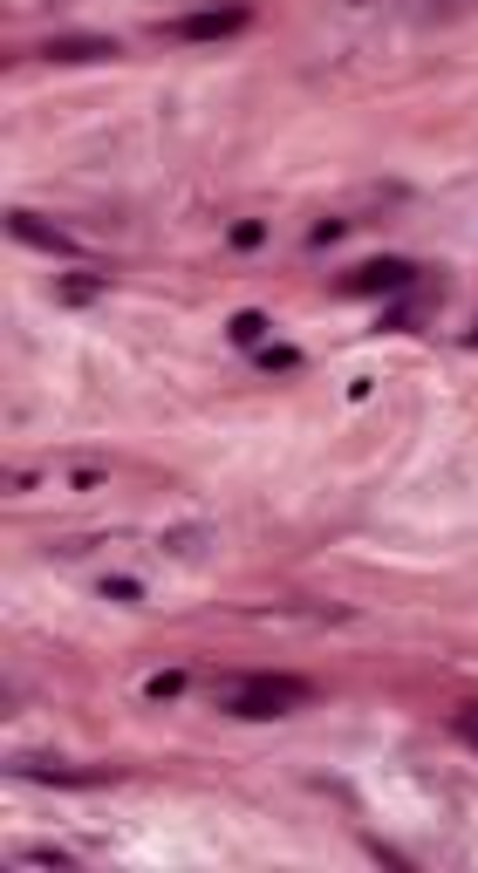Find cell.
I'll return each instance as SVG.
<instances>
[{
  "label": "cell",
  "instance_id": "obj_3",
  "mask_svg": "<svg viewBox=\"0 0 478 873\" xmlns=\"http://www.w3.org/2000/svg\"><path fill=\"white\" fill-rule=\"evenodd\" d=\"M7 232L21 239V246H41V253H55V260H82V239L62 226H48V219H35V212H7Z\"/></svg>",
  "mask_w": 478,
  "mask_h": 873
},
{
  "label": "cell",
  "instance_id": "obj_14",
  "mask_svg": "<svg viewBox=\"0 0 478 873\" xmlns=\"http://www.w3.org/2000/svg\"><path fill=\"white\" fill-rule=\"evenodd\" d=\"M103 594H110V601H137L144 587H137V580H123V573H110V580H103Z\"/></svg>",
  "mask_w": 478,
  "mask_h": 873
},
{
  "label": "cell",
  "instance_id": "obj_1",
  "mask_svg": "<svg viewBox=\"0 0 478 873\" xmlns=\"http://www.w3.org/2000/svg\"><path fill=\"white\" fill-rule=\"evenodd\" d=\"M315 689L301 683V676H233V683H219V710L226 717H287V710H301Z\"/></svg>",
  "mask_w": 478,
  "mask_h": 873
},
{
  "label": "cell",
  "instance_id": "obj_8",
  "mask_svg": "<svg viewBox=\"0 0 478 873\" xmlns=\"http://www.w3.org/2000/svg\"><path fill=\"white\" fill-rule=\"evenodd\" d=\"M267 328H274V321H267V314H253V307H246V314H233V342L239 348H267Z\"/></svg>",
  "mask_w": 478,
  "mask_h": 873
},
{
  "label": "cell",
  "instance_id": "obj_2",
  "mask_svg": "<svg viewBox=\"0 0 478 873\" xmlns=\"http://www.w3.org/2000/svg\"><path fill=\"white\" fill-rule=\"evenodd\" d=\"M239 28H253V7H199V14H178V21H164L158 35L164 41H226Z\"/></svg>",
  "mask_w": 478,
  "mask_h": 873
},
{
  "label": "cell",
  "instance_id": "obj_4",
  "mask_svg": "<svg viewBox=\"0 0 478 873\" xmlns=\"http://www.w3.org/2000/svg\"><path fill=\"white\" fill-rule=\"evenodd\" d=\"M410 280H417L410 260H369V266H356V273L342 280V294H397V287H410Z\"/></svg>",
  "mask_w": 478,
  "mask_h": 873
},
{
  "label": "cell",
  "instance_id": "obj_6",
  "mask_svg": "<svg viewBox=\"0 0 478 873\" xmlns=\"http://www.w3.org/2000/svg\"><path fill=\"white\" fill-rule=\"evenodd\" d=\"M14 778H48V785H103V771H69L55 758H14Z\"/></svg>",
  "mask_w": 478,
  "mask_h": 873
},
{
  "label": "cell",
  "instance_id": "obj_11",
  "mask_svg": "<svg viewBox=\"0 0 478 873\" xmlns=\"http://www.w3.org/2000/svg\"><path fill=\"white\" fill-rule=\"evenodd\" d=\"M226 239H233L239 253H253V246H260V239H267V226H260V219H239V226L226 232Z\"/></svg>",
  "mask_w": 478,
  "mask_h": 873
},
{
  "label": "cell",
  "instance_id": "obj_13",
  "mask_svg": "<svg viewBox=\"0 0 478 873\" xmlns=\"http://www.w3.org/2000/svg\"><path fill=\"white\" fill-rule=\"evenodd\" d=\"M342 232H349V219H321V226L308 232V246H335V239H342Z\"/></svg>",
  "mask_w": 478,
  "mask_h": 873
},
{
  "label": "cell",
  "instance_id": "obj_9",
  "mask_svg": "<svg viewBox=\"0 0 478 873\" xmlns=\"http://www.w3.org/2000/svg\"><path fill=\"white\" fill-rule=\"evenodd\" d=\"M14 860L21 867H76V853H62V846H21Z\"/></svg>",
  "mask_w": 478,
  "mask_h": 873
},
{
  "label": "cell",
  "instance_id": "obj_5",
  "mask_svg": "<svg viewBox=\"0 0 478 873\" xmlns=\"http://www.w3.org/2000/svg\"><path fill=\"white\" fill-rule=\"evenodd\" d=\"M117 41L110 35H48L41 41V62H110Z\"/></svg>",
  "mask_w": 478,
  "mask_h": 873
},
{
  "label": "cell",
  "instance_id": "obj_12",
  "mask_svg": "<svg viewBox=\"0 0 478 873\" xmlns=\"http://www.w3.org/2000/svg\"><path fill=\"white\" fill-rule=\"evenodd\" d=\"M260 369L287 376V369H301V355H294V348H260Z\"/></svg>",
  "mask_w": 478,
  "mask_h": 873
},
{
  "label": "cell",
  "instance_id": "obj_15",
  "mask_svg": "<svg viewBox=\"0 0 478 873\" xmlns=\"http://www.w3.org/2000/svg\"><path fill=\"white\" fill-rule=\"evenodd\" d=\"M465 737H472V744H478V717H465Z\"/></svg>",
  "mask_w": 478,
  "mask_h": 873
},
{
  "label": "cell",
  "instance_id": "obj_10",
  "mask_svg": "<svg viewBox=\"0 0 478 873\" xmlns=\"http://www.w3.org/2000/svg\"><path fill=\"white\" fill-rule=\"evenodd\" d=\"M178 689H185V676H178V669H164V676H151V683H144V696H151V703H171Z\"/></svg>",
  "mask_w": 478,
  "mask_h": 873
},
{
  "label": "cell",
  "instance_id": "obj_7",
  "mask_svg": "<svg viewBox=\"0 0 478 873\" xmlns=\"http://www.w3.org/2000/svg\"><path fill=\"white\" fill-rule=\"evenodd\" d=\"M103 287H110V273H69V280H55V301L89 307V301H103Z\"/></svg>",
  "mask_w": 478,
  "mask_h": 873
},
{
  "label": "cell",
  "instance_id": "obj_16",
  "mask_svg": "<svg viewBox=\"0 0 478 873\" xmlns=\"http://www.w3.org/2000/svg\"><path fill=\"white\" fill-rule=\"evenodd\" d=\"M472 717H478V703H472Z\"/></svg>",
  "mask_w": 478,
  "mask_h": 873
}]
</instances>
